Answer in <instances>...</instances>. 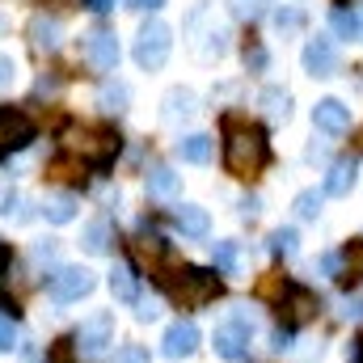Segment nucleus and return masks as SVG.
Returning <instances> with one entry per match:
<instances>
[{
    "label": "nucleus",
    "mask_w": 363,
    "mask_h": 363,
    "mask_svg": "<svg viewBox=\"0 0 363 363\" xmlns=\"http://www.w3.org/2000/svg\"><path fill=\"white\" fill-rule=\"evenodd\" d=\"M13 77H17V64H13V60H9V55L0 51V93L13 85Z\"/></svg>",
    "instance_id": "nucleus-39"
},
{
    "label": "nucleus",
    "mask_w": 363,
    "mask_h": 363,
    "mask_svg": "<svg viewBox=\"0 0 363 363\" xmlns=\"http://www.w3.org/2000/svg\"><path fill=\"white\" fill-rule=\"evenodd\" d=\"M330 30H334L338 38H355L363 26H359V17H355L351 9H334V13H330Z\"/></svg>",
    "instance_id": "nucleus-29"
},
{
    "label": "nucleus",
    "mask_w": 363,
    "mask_h": 363,
    "mask_svg": "<svg viewBox=\"0 0 363 363\" xmlns=\"http://www.w3.org/2000/svg\"><path fill=\"white\" fill-rule=\"evenodd\" d=\"M17 347V325H13V313L0 308V351H13Z\"/></svg>",
    "instance_id": "nucleus-37"
},
{
    "label": "nucleus",
    "mask_w": 363,
    "mask_h": 363,
    "mask_svg": "<svg viewBox=\"0 0 363 363\" xmlns=\"http://www.w3.org/2000/svg\"><path fill=\"white\" fill-rule=\"evenodd\" d=\"M165 0H127V9H135V13H157Z\"/></svg>",
    "instance_id": "nucleus-43"
},
{
    "label": "nucleus",
    "mask_w": 363,
    "mask_h": 363,
    "mask_svg": "<svg viewBox=\"0 0 363 363\" xmlns=\"http://www.w3.org/2000/svg\"><path fill=\"white\" fill-rule=\"evenodd\" d=\"M169 51H174V30L165 26V21H144L140 26V34H135V64L144 68V72H157V68H165V60H169Z\"/></svg>",
    "instance_id": "nucleus-5"
},
{
    "label": "nucleus",
    "mask_w": 363,
    "mask_h": 363,
    "mask_svg": "<svg viewBox=\"0 0 363 363\" xmlns=\"http://www.w3.org/2000/svg\"><path fill=\"white\" fill-rule=\"evenodd\" d=\"M287 347H291V334H287V325H274V330H271V351H274V355H283Z\"/></svg>",
    "instance_id": "nucleus-38"
},
{
    "label": "nucleus",
    "mask_w": 363,
    "mask_h": 363,
    "mask_svg": "<svg viewBox=\"0 0 363 363\" xmlns=\"http://www.w3.org/2000/svg\"><path fill=\"white\" fill-rule=\"evenodd\" d=\"M355 363H363V334L355 338Z\"/></svg>",
    "instance_id": "nucleus-47"
},
{
    "label": "nucleus",
    "mask_w": 363,
    "mask_h": 363,
    "mask_svg": "<svg viewBox=\"0 0 363 363\" xmlns=\"http://www.w3.org/2000/svg\"><path fill=\"white\" fill-rule=\"evenodd\" d=\"M43 216H47L51 224H68V220L77 216V194H72V190L47 194V199H43Z\"/></svg>",
    "instance_id": "nucleus-19"
},
{
    "label": "nucleus",
    "mask_w": 363,
    "mask_h": 363,
    "mask_svg": "<svg viewBox=\"0 0 363 363\" xmlns=\"http://www.w3.org/2000/svg\"><path fill=\"white\" fill-rule=\"evenodd\" d=\"M93 271L85 267H60V271L47 274V296L55 300V304H72V300H85L93 291Z\"/></svg>",
    "instance_id": "nucleus-7"
},
{
    "label": "nucleus",
    "mask_w": 363,
    "mask_h": 363,
    "mask_svg": "<svg viewBox=\"0 0 363 363\" xmlns=\"http://www.w3.org/2000/svg\"><path fill=\"white\" fill-rule=\"evenodd\" d=\"M300 250V233L296 228H274L271 233V254L274 258H296Z\"/></svg>",
    "instance_id": "nucleus-27"
},
{
    "label": "nucleus",
    "mask_w": 363,
    "mask_h": 363,
    "mask_svg": "<svg viewBox=\"0 0 363 363\" xmlns=\"http://www.w3.org/2000/svg\"><path fill=\"white\" fill-rule=\"evenodd\" d=\"M262 110H267V118L271 123H287L291 118V93L287 89H279V85H271V89H262Z\"/></svg>",
    "instance_id": "nucleus-22"
},
{
    "label": "nucleus",
    "mask_w": 363,
    "mask_h": 363,
    "mask_svg": "<svg viewBox=\"0 0 363 363\" xmlns=\"http://www.w3.org/2000/svg\"><path fill=\"white\" fill-rule=\"evenodd\" d=\"M211 262H216V274H237V267H241L237 241H216L211 245Z\"/></svg>",
    "instance_id": "nucleus-26"
},
{
    "label": "nucleus",
    "mask_w": 363,
    "mask_h": 363,
    "mask_svg": "<svg viewBox=\"0 0 363 363\" xmlns=\"http://www.w3.org/2000/svg\"><path fill=\"white\" fill-rule=\"evenodd\" d=\"M64 148H68L81 165H97V169H106V165L118 157L123 140H118L114 127H89V123H81V127H68Z\"/></svg>",
    "instance_id": "nucleus-2"
},
{
    "label": "nucleus",
    "mask_w": 363,
    "mask_h": 363,
    "mask_svg": "<svg viewBox=\"0 0 363 363\" xmlns=\"http://www.w3.org/2000/svg\"><path fill=\"white\" fill-rule=\"evenodd\" d=\"M30 258H34L38 267H43V262L51 267V262L60 258V241H34V250H30Z\"/></svg>",
    "instance_id": "nucleus-36"
},
{
    "label": "nucleus",
    "mask_w": 363,
    "mask_h": 363,
    "mask_svg": "<svg viewBox=\"0 0 363 363\" xmlns=\"http://www.w3.org/2000/svg\"><path fill=\"white\" fill-rule=\"evenodd\" d=\"M271 161V140L262 127L241 123V118H224V165L233 178H258Z\"/></svg>",
    "instance_id": "nucleus-1"
},
{
    "label": "nucleus",
    "mask_w": 363,
    "mask_h": 363,
    "mask_svg": "<svg viewBox=\"0 0 363 363\" xmlns=\"http://www.w3.org/2000/svg\"><path fill=\"white\" fill-rule=\"evenodd\" d=\"M26 34H30V43H34V51H60V38H64V26H60L55 17H47V13H38V17H30V26H26Z\"/></svg>",
    "instance_id": "nucleus-14"
},
{
    "label": "nucleus",
    "mask_w": 363,
    "mask_h": 363,
    "mask_svg": "<svg viewBox=\"0 0 363 363\" xmlns=\"http://www.w3.org/2000/svg\"><path fill=\"white\" fill-rule=\"evenodd\" d=\"M313 127H321L325 135L351 131V106H342L338 97H321V101L313 106Z\"/></svg>",
    "instance_id": "nucleus-12"
},
{
    "label": "nucleus",
    "mask_w": 363,
    "mask_h": 363,
    "mask_svg": "<svg viewBox=\"0 0 363 363\" xmlns=\"http://www.w3.org/2000/svg\"><path fill=\"white\" fill-rule=\"evenodd\" d=\"M165 291L182 308H203L220 296V279L203 267H178L174 274H165Z\"/></svg>",
    "instance_id": "nucleus-3"
},
{
    "label": "nucleus",
    "mask_w": 363,
    "mask_h": 363,
    "mask_svg": "<svg viewBox=\"0 0 363 363\" xmlns=\"http://www.w3.org/2000/svg\"><path fill=\"white\" fill-rule=\"evenodd\" d=\"M51 363H68V347H55L51 351Z\"/></svg>",
    "instance_id": "nucleus-46"
},
{
    "label": "nucleus",
    "mask_w": 363,
    "mask_h": 363,
    "mask_svg": "<svg viewBox=\"0 0 363 363\" xmlns=\"http://www.w3.org/2000/svg\"><path fill=\"white\" fill-rule=\"evenodd\" d=\"M182 190V174H174L169 165H152L148 169V194H157V199H174Z\"/></svg>",
    "instance_id": "nucleus-21"
},
{
    "label": "nucleus",
    "mask_w": 363,
    "mask_h": 363,
    "mask_svg": "<svg viewBox=\"0 0 363 363\" xmlns=\"http://www.w3.org/2000/svg\"><path fill=\"white\" fill-rule=\"evenodd\" d=\"M97 106L106 110V114H127V106H131V89H127V81H106L101 89H97Z\"/></svg>",
    "instance_id": "nucleus-18"
},
{
    "label": "nucleus",
    "mask_w": 363,
    "mask_h": 363,
    "mask_svg": "<svg viewBox=\"0 0 363 363\" xmlns=\"http://www.w3.org/2000/svg\"><path fill=\"white\" fill-rule=\"evenodd\" d=\"M34 140V123H30V114H21V110H0V157H9V152H17V148H26Z\"/></svg>",
    "instance_id": "nucleus-10"
},
{
    "label": "nucleus",
    "mask_w": 363,
    "mask_h": 363,
    "mask_svg": "<svg viewBox=\"0 0 363 363\" xmlns=\"http://www.w3.org/2000/svg\"><path fill=\"white\" fill-rule=\"evenodd\" d=\"M135 254H140V262H152V267H157V262L165 258V241H161V237H140V241H135Z\"/></svg>",
    "instance_id": "nucleus-34"
},
{
    "label": "nucleus",
    "mask_w": 363,
    "mask_h": 363,
    "mask_svg": "<svg viewBox=\"0 0 363 363\" xmlns=\"http://www.w3.org/2000/svg\"><path fill=\"white\" fill-rule=\"evenodd\" d=\"M359 152H363V131H359Z\"/></svg>",
    "instance_id": "nucleus-49"
},
{
    "label": "nucleus",
    "mask_w": 363,
    "mask_h": 363,
    "mask_svg": "<svg viewBox=\"0 0 363 363\" xmlns=\"http://www.w3.org/2000/svg\"><path fill=\"white\" fill-rule=\"evenodd\" d=\"M110 241H114V228H110V220H93L89 228L81 233V245H85L89 254H106V250H110Z\"/></svg>",
    "instance_id": "nucleus-25"
},
{
    "label": "nucleus",
    "mask_w": 363,
    "mask_h": 363,
    "mask_svg": "<svg viewBox=\"0 0 363 363\" xmlns=\"http://www.w3.org/2000/svg\"><path fill=\"white\" fill-rule=\"evenodd\" d=\"M317 296L308 291V287H300V283H283V300H279V317H283V325L291 330V325H304V321H313L317 317Z\"/></svg>",
    "instance_id": "nucleus-8"
},
{
    "label": "nucleus",
    "mask_w": 363,
    "mask_h": 363,
    "mask_svg": "<svg viewBox=\"0 0 363 363\" xmlns=\"http://www.w3.org/2000/svg\"><path fill=\"white\" fill-rule=\"evenodd\" d=\"M194 114H199V97H194L190 89H169L165 93V101H161V118H165V123L178 127V123H190Z\"/></svg>",
    "instance_id": "nucleus-15"
},
{
    "label": "nucleus",
    "mask_w": 363,
    "mask_h": 363,
    "mask_svg": "<svg viewBox=\"0 0 363 363\" xmlns=\"http://www.w3.org/2000/svg\"><path fill=\"white\" fill-rule=\"evenodd\" d=\"M174 224H178L182 237H207V228H211L207 211L194 207V203H178V207H174Z\"/></svg>",
    "instance_id": "nucleus-17"
},
{
    "label": "nucleus",
    "mask_w": 363,
    "mask_h": 363,
    "mask_svg": "<svg viewBox=\"0 0 363 363\" xmlns=\"http://www.w3.org/2000/svg\"><path fill=\"white\" fill-rule=\"evenodd\" d=\"M267 4H271V0H228L233 17H237V21H250V26L267 17Z\"/></svg>",
    "instance_id": "nucleus-28"
},
{
    "label": "nucleus",
    "mask_w": 363,
    "mask_h": 363,
    "mask_svg": "<svg viewBox=\"0 0 363 363\" xmlns=\"http://www.w3.org/2000/svg\"><path fill=\"white\" fill-rule=\"evenodd\" d=\"M114 363H148V351H140V347H123V351L114 355Z\"/></svg>",
    "instance_id": "nucleus-40"
},
{
    "label": "nucleus",
    "mask_w": 363,
    "mask_h": 363,
    "mask_svg": "<svg viewBox=\"0 0 363 363\" xmlns=\"http://www.w3.org/2000/svg\"><path fill=\"white\" fill-rule=\"evenodd\" d=\"M274 26H279V34H300L304 30V13L300 9H274Z\"/></svg>",
    "instance_id": "nucleus-32"
},
{
    "label": "nucleus",
    "mask_w": 363,
    "mask_h": 363,
    "mask_svg": "<svg viewBox=\"0 0 363 363\" xmlns=\"http://www.w3.org/2000/svg\"><path fill=\"white\" fill-rule=\"evenodd\" d=\"M359 26H363V21H359Z\"/></svg>",
    "instance_id": "nucleus-50"
},
{
    "label": "nucleus",
    "mask_w": 363,
    "mask_h": 363,
    "mask_svg": "<svg viewBox=\"0 0 363 363\" xmlns=\"http://www.w3.org/2000/svg\"><path fill=\"white\" fill-rule=\"evenodd\" d=\"M224 51H228V34H224V30H211L207 43H203V55H207V60H220Z\"/></svg>",
    "instance_id": "nucleus-35"
},
{
    "label": "nucleus",
    "mask_w": 363,
    "mask_h": 363,
    "mask_svg": "<svg viewBox=\"0 0 363 363\" xmlns=\"http://www.w3.org/2000/svg\"><path fill=\"white\" fill-rule=\"evenodd\" d=\"M254 313L245 308V304H237L220 325H216V334H211V347H216V355L220 359H228V363H237V359H245L250 355V342H254Z\"/></svg>",
    "instance_id": "nucleus-4"
},
{
    "label": "nucleus",
    "mask_w": 363,
    "mask_h": 363,
    "mask_svg": "<svg viewBox=\"0 0 363 363\" xmlns=\"http://www.w3.org/2000/svg\"><path fill=\"white\" fill-rule=\"evenodd\" d=\"M178 157L182 161H190V165H207L211 161V135H186V140H178Z\"/></svg>",
    "instance_id": "nucleus-23"
},
{
    "label": "nucleus",
    "mask_w": 363,
    "mask_h": 363,
    "mask_svg": "<svg viewBox=\"0 0 363 363\" xmlns=\"http://www.w3.org/2000/svg\"><path fill=\"white\" fill-rule=\"evenodd\" d=\"M43 4H72V0H43Z\"/></svg>",
    "instance_id": "nucleus-48"
},
{
    "label": "nucleus",
    "mask_w": 363,
    "mask_h": 363,
    "mask_svg": "<svg viewBox=\"0 0 363 363\" xmlns=\"http://www.w3.org/2000/svg\"><path fill=\"white\" fill-rule=\"evenodd\" d=\"M161 351H165L169 359H190V355L199 351V330H194V321H174V325L165 330V338H161Z\"/></svg>",
    "instance_id": "nucleus-13"
},
{
    "label": "nucleus",
    "mask_w": 363,
    "mask_h": 363,
    "mask_svg": "<svg viewBox=\"0 0 363 363\" xmlns=\"http://www.w3.org/2000/svg\"><path fill=\"white\" fill-rule=\"evenodd\" d=\"M157 313H161V308H157V300H140V308H135V317H140V321H157Z\"/></svg>",
    "instance_id": "nucleus-41"
},
{
    "label": "nucleus",
    "mask_w": 363,
    "mask_h": 363,
    "mask_svg": "<svg viewBox=\"0 0 363 363\" xmlns=\"http://www.w3.org/2000/svg\"><path fill=\"white\" fill-rule=\"evenodd\" d=\"M85 64H89L93 72H114L118 68V38H114V30L97 26L85 38Z\"/></svg>",
    "instance_id": "nucleus-9"
},
{
    "label": "nucleus",
    "mask_w": 363,
    "mask_h": 363,
    "mask_svg": "<svg viewBox=\"0 0 363 363\" xmlns=\"http://www.w3.org/2000/svg\"><path fill=\"white\" fill-rule=\"evenodd\" d=\"M9 258H13V254H9V245L0 241V279H4V271H9Z\"/></svg>",
    "instance_id": "nucleus-45"
},
{
    "label": "nucleus",
    "mask_w": 363,
    "mask_h": 363,
    "mask_svg": "<svg viewBox=\"0 0 363 363\" xmlns=\"http://www.w3.org/2000/svg\"><path fill=\"white\" fill-rule=\"evenodd\" d=\"M338 258H342V274H338V283H342V287L359 283L363 279V237H355L347 250H338Z\"/></svg>",
    "instance_id": "nucleus-20"
},
{
    "label": "nucleus",
    "mask_w": 363,
    "mask_h": 363,
    "mask_svg": "<svg viewBox=\"0 0 363 363\" xmlns=\"http://www.w3.org/2000/svg\"><path fill=\"white\" fill-rule=\"evenodd\" d=\"M300 64H304L308 77H334V68H338V47H334L330 38H308Z\"/></svg>",
    "instance_id": "nucleus-11"
},
{
    "label": "nucleus",
    "mask_w": 363,
    "mask_h": 363,
    "mask_svg": "<svg viewBox=\"0 0 363 363\" xmlns=\"http://www.w3.org/2000/svg\"><path fill=\"white\" fill-rule=\"evenodd\" d=\"M355 157H342V161H334L330 165V174H325V190L321 194H334V199H342V194H351V186H355Z\"/></svg>",
    "instance_id": "nucleus-16"
},
{
    "label": "nucleus",
    "mask_w": 363,
    "mask_h": 363,
    "mask_svg": "<svg viewBox=\"0 0 363 363\" xmlns=\"http://www.w3.org/2000/svg\"><path fill=\"white\" fill-rule=\"evenodd\" d=\"M110 291H114V300H135V271L127 267V262H114L110 267Z\"/></svg>",
    "instance_id": "nucleus-24"
},
{
    "label": "nucleus",
    "mask_w": 363,
    "mask_h": 363,
    "mask_svg": "<svg viewBox=\"0 0 363 363\" xmlns=\"http://www.w3.org/2000/svg\"><path fill=\"white\" fill-rule=\"evenodd\" d=\"M258 211H262V199L258 194H245L241 199V216H258Z\"/></svg>",
    "instance_id": "nucleus-42"
},
{
    "label": "nucleus",
    "mask_w": 363,
    "mask_h": 363,
    "mask_svg": "<svg viewBox=\"0 0 363 363\" xmlns=\"http://www.w3.org/2000/svg\"><path fill=\"white\" fill-rule=\"evenodd\" d=\"M81 4H85L89 13H110V9H114V0H81Z\"/></svg>",
    "instance_id": "nucleus-44"
},
{
    "label": "nucleus",
    "mask_w": 363,
    "mask_h": 363,
    "mask_svg": "<svg viewBox=\"0 0 363 363\" xmlns=\"http://www.w3.org/2000/svg\"><path fill=\"white\" fill-rule=\"evenodd\" d=\"M114 342V313H93L89 321H81V330L72 334V351L81 355V359H97L106 347Z\"/></svg>",
    "instance_id": "nucleus-6"
},
{
    "label": "nucleus",
    "mask_w": 363,
    "mask_h": 363,
    "mask_svg": "<svg viewBox=\"0 0 363 363\" xmlns=\"http://www.w3.org/2000/svg\"><path fill=\"white\" fill-rule=\"evenodd\" d=\"M321 199H325L321 190H300L296 194V216L300 220H317L321 216Z\"/></svg>",
    "instance_id": "nucleus-30"
},
{
    "label": "nucleus",
    "mask_w": 363,
    "mask_h": 363,
    "mask_svg": "<svg viewBox=\"0 0 363 363\" xmlns=\"http://www.w3.org/2000/svg\"><path fill=\"white\" fill-rule=\"evenodd\" d=\"M271 68V55H267V47L262 43H245V72H267Z\"/></svg>",
    "instance_id": "nucleus-33"
},
{
    "label": "nucleus",
    "mask_w": 363,
    "mask_h": 363,
    "mask_svg": "<svg viewBox=\"0 0 363 363\" xmlns=\"http://www.w3.org/2000/svg\"><path fill=\"white\" fill-rule=\"evenodd\" d=\"M0 216H4V220H17V224H21V220H30L26 199H21L17 190H4V194H0Z\"/></svg>",
    "instance_id": "nucleus-31"
}]
</instances>
